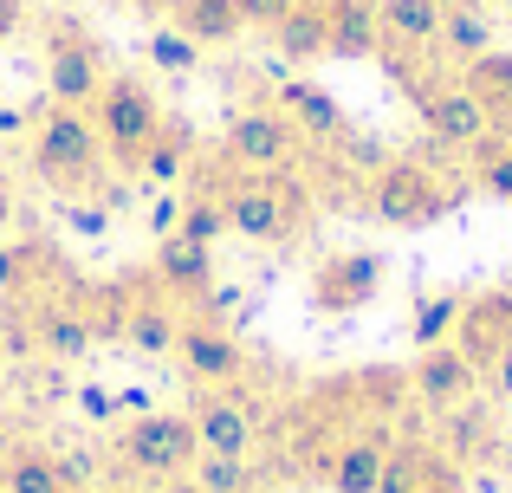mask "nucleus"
<instances>
[{
    "instance_id": "nucleus-1",
    "label": "nucleus",
    "mask_w": 512,
    "mask_h": 493,
    "mask_svg": "<svg viewBox=\"0 0 512 493\" xmlns=\"http://www.w3.org/2000/svg\"><path fill=\"white\" fill-rule=\"evenodd\" d=\"M461 195H467V182H454L448 169L428 163V156H383V163L370 169V182H363V208L396 234L448 221L454 208H461Z\"/></svg>"
},
{
    "instance_id": "nucleus-2",
    "label": "nucleus",
    "mask_w": 512,
    "mask_h": 493,
    "mask_svg": "<svg viewBox=\"0 0 512 493\" xmlns=\"http://www.w3.org/2000/svg\"><path fill=\"white\" fill-rule=\"evenodd\" d=\"M221 208H227V234H240L253 247H292L312 228V189L292 169L221 182Z\"/></svg>"
},
{
    "instance_id": "nucleus-3",
    "label": "nucleus",
    "mask_w": 512,
    "mask_h": 493,
    "mask_svg": "<svg viewBox=\"0 0 512 493\" xmlns=\"http://www.w3.org/2000/svg\"><path fill=\"white\" fill-rule=\"evenodd\" d=\"M26 156H33V176L46 182L52 195H91L98 176H104V143H98V130H91V117L65 111V104H52L33 124Z\"/></svg>"
},
{
    "instance_id": "nucleus-4",
    "label": "nucleus",
    "mask_w": 512,
    "mask_h": 493,
    "mask_svg": "<svg viewBox=\"0 0 512 493\" xmlns=\"http://www.w3.org/2000/svg\"><path fill=\"white\" fill-rule=\"evenodd\" d=\"M85 117H91V130H98L104 156H111L117 169H130V176H137L150 137L163 130V98H156L137 72H111V78H104V91L91 98Z\"/></svg>"
},
{
    "instance_id": "nucleus-5",
    "label": "nucleus",
    "mask_w": 512,
    "mask_h": 493,
    "mask_svg": "<svg viewBox=\"0 0 512 493\" xmlns=\"http://www.w3.org/2000/svg\"><path fill=\"white\" fill-rule=\"evenodd\" d=\"M111 448H117V461H124L137 481H188L195 461H201L195 422L175 416V409H150V416L124 422Z\"/></svg>"
},
{
    "instance_id": "nucleus-6",
    "label": "nucleus",
    "mask_w": 512,
    "mask_h": 493,
    "mask_svg": "<svg viewBox=\"0 0 512 493\" xmlns=\"http://www.w3.org/2000/svg\"><path fill=\"white\" fill-rule=\"evenodd\" d=\"M305 150V137L286 124L279 104H247V111L227 117V137H221V163L234 176H273V169H292Z\"/></svg>"
},
{
    "instance_id": "nucleus-7",
    "label": "nucleus",
    "mask_w": 512,
    "mask_h": 493,
    "mask_svg": "<svg viewBox=\"0 0 512 493\" xmlns=\"http://www.w3.org/2000/svg\"><path fill=\"white\" fill-rule=\"evenodd\" d=\"M175 364L195 390H234L253 370V351L240 344V331L214 312H182V338H175Z\"/></svg>"
},
{
    "instance_id": "nucleus-8",
    "label": "nucleus",
    "mask_w": 512,
    "mask_h": 493,
    "mask_svg": "<svg viewBox=\"0 0 512 493\" xmlns=\"http://www.w3.org/2000/svg\"><path fill=\"white\" fill-rule=\"evenodd\" d=\"M104 78H111L104 72V46L72 20V13H59V20L46 26V91H52V104L91 111V98L104 91Z\"/></svg>"
},
{
    "instance_id": "nucleus-9",
    "label": "nucleus",
    "mask_w": 512,
    "mask_h": 493,
    "mask_svg": "<svg viewBox=\"0 0 512 493\" xmlns=\"http://www.w3.org/2000/svg\"><path fill=\"white\" fill-rule=\"evenodd\" d=\"M383 273H389L383 253H370V247L325 253V260L312 266V279H305V299H312V312H325V318H350L383 292Z\"/></svg>"
},
{
    "instance_id": "nucleus-10",
    "label": "nucleus",
    "mask_w": 512,
    "mask_h": 493,
    "mask_svg": "<svg viewBox=\"0 0 512 493\" xmlns=\"http://www.w3.org/2000/svg\"><path fill=\"white\" fill-rule=\"evenodd\" d=\"M376 493H474V487H467V468L435 435H396Z\"/></svg>"
},
{
    "instance_id": "nucleus-11",
    "label": "nucleus",
    "mask_w": 512,
    "mask_h": 493,
    "mask_svg": "<svg viewBox=\"0 0 512 493\" xmlns=\"http://www.w3.org/2000/svg\"><path fill=\"white\" fill-rule=\"evenodd\" d=\"M182 416L195 422L201 455H240V461H253V448H260V416H253V403H240L234 390H195V403H188Z\"/></svg>"
},
{
    "instance_id": "nucleus-12",
    "label": "nucleus",
    "mask_w": 512,
    "mask_h": 493,
    "mask_svg": "<svg viewBox=\"0 0 512 493\" xmlns=\"http://www.w3.org/2000/svg\"><path fill=\"white\" fill-rule=\"evenodd\" d=\"M389 448H396V422H383V416L357 422V429L325 455L318 481L331 493H376V481H383V468H389Z\"/></svg>"
},
{
    "instance_id": "nucleus-13",
    "label": "nucleus",
    "mask_w": 512,
    "mask_h": 493,
    "mask_svg": "<svg viewBox=\"0 0 512 493\" xmlns=\"http://www.w3.org/2000/svg\"><path fill=\"white\" fill-rule=\"evenodd\" d=\"M409 396L422 409H435V416H448V409H461V403H474V396H480V370L467 364V351L448 338V344H435V351H415Z\"/></svg>"
},
{
    "instance_id": "nucleus-14",
    "label": "nucleus",
    "mask_w": 512,
    "mask_h": 493,
    "mask_svg": "<svg viewBox=\"0 0 512 493\" xmlns=\"http://www.w3.org/2000/svg\"><path fill=\"white\" fill-rule=\"evenodd\" d=\"M273 104L286 111V124L299 130L305 143H325V150H344L350 143V111L331 98L325 85H312V78H286Z\"/></svg>"
},
{
    "instance_id": "nucleus-15",
    "label": "nucleus",
    "mask_w": 512,
    "mask_h": 493,
    "mask_svg": "<svg viewBox=\"0 0 512 493\" xmlns=\"http://www.w3.org/2000/svg\"><path fill=\"white\" fill-rule=\"evenodd\" d=\"M454 344L467 351V364L487 370L493 357L512 344V286H493V292H467L461 305V325H454Z\"/></svg>"
},
{
    "instance_id": "nucleus-16",
    "label": "nucleus",
    "mask_w": 512,
    "mask_h": 493,
    "mask_svg": "<svg viewBox=\"0 0 512 493\" xmlns=\"http://www.w3.org/2000/svg\"><path fill=\"white\" fill-rule=\"evenodd\" d=\"M150 286L169 292L175 305L182 299H208L214 292V247L182 241V234H163V241H156V260H150Z\"/></svg>"
},
{
    "instance_id": "nucleus-17",
    "label": "nucleus",
    "mask_w": 512,
    "mask_h": 493,
    "mask_svg": "<svg viewBox=\"0 0 512 493\" xmlns=\"http://www.w3.org/2000/svg\"><path fill=\"white\" fill-rule=\"evenodd\" d=\"M0 493H85L72 481L59 448H39V442H7L0 448Z\"/></svg>"
},
{
    "instance_id": "nucleus-18",
    "label": "nucleus",
    "mask_w": 512,
    "mask_h": 493,
    "mask_svg": "<svg viewBox=\"0 0 512 493\" xmlns=\"http://www.w3.org/2000/svg\"><path fill=\"white\" fill-rule=\"evenodd\" d=\"M33 331H39V357H59V364H78V357L98 344L91 312L78 299H39L33 305Z\"/></svg>"
},
{
    "instance_id": "nucleus-19",
    "label": "nucleus",
    "mask_w": 512,
    "mask_h": 493,
    "mask_svg": "<svg viewBox=\"0 0 512 493\" xmlns=\"http://www.w3.org/2000/svg\"><path fill=\"white\" fill-rule=\"evenodd\" d=\"M175 338H182V312H175L169 292H130V312H124V344L143 357H175Z\"/></svg>"
},
{
    "instance_id": "nucleus-20",
    "label": "nucleus",
    "mask_w": 512,
    "mask_h": 493,
    "mask_svg": "<svg viewBox=\"0 0 512 493\" xmlns=\"http://www.w3.org/2000/svg\"><path fill=\"white\" fill-rule=\"evenodd\" d=\"M376 20H383V52H435L441 46V0H376Z\"/></svg>"
},
{
    "instance_id": "nucleus-21",
    "label": "nucleus",
    "mask_w": 512,
    "mask_h": 493,
    "mask_svg": "<svg viewBox=\"0 0 512 493\" xmlns=\"http://www.w3.org/2000/svg\"><path fill=\"white\" fill-rule=\"evenodd\" d=\"M325 33H331V59H376L383 52L376 0H325Z\"/></svg>"
},
{
    "instance_id": "nucleus-22",
    "label": "nucleus",
    "mask_w": 512,
    "mask_h": 493,
    "mask_svg": "<svg viewBox=\"0 0 512 493\" xmlns=\"http://www.w3.org/2000/svg\"><path fill=\"white\" fill-rule=\"evenodd\" d=\"M500 39H493V13L487 0H454V7H441V59L461 72L467 59H480V52H493Z\"/></svg>"
},
{
    "instance_id": "nucleus-23",
    "label": "nucleus",
    "mask_w": 512,
    "mask_h": 493,
    "mask_svg": "<svg viewBox=\"0 0 512 493\" xmlns=\"http://www.w3.org/2000/svg\"><path fill=\"white\" fill-rule=\"evenodd\" d=\"M461 85L474 91V104L487 111L493 130H512V52H506V46L467 59V65H461Z\"/></svg>"
},
{
    "instance_id": "nucleus-24",
    "label": "nucleus",
    "mask_w": 512,
    "mask_h": 493,
    "mask_svg": "<svg viewBox=\"0 0 512 493\" xmlns=\"http://www.w3.org/2000/svg\"><path fill=\"white\" fill-rule=\"evenodd\" d=\"M169 26H182L195 46H234L247 33L240 0H169Z\"/></svg>"
},
{
    "instance_id": "nucleus-25",
    "label": "nucleus",
    "mask_w": 512,
    "mask_h": 493,
    "mask_svg": "<svg viewBox=\"0 0 512 493\" xmlns=\"http://www.w3.org/2000/svg\"><path fill=\"white\" fill-rule=\"evenodd\" d=\"M273 46H279V59H292V65H318V59H331L325 0H299V7H292L286 20L273 26Z\"/></svg>"
},
{
    "instance_id": "nucleus-26",
    "label": "nucleus",
    "mask_w": 512,
    "mask_h": 493,
    "mask_svg": "<svg viewBox=\"0 0 512 493\" xmlns=\"http://www.w3.org/2000/svg\"><path fill=\"white\" fill-rule=\"evenodd\" d=\"M188 169H195V137H188L182 117H163V130L150 137V150H143V163H137V176L156 182V189H169V182L188 176Z\"/></svg>"
},
{
    "instance_id": "nucleus-27",
    "label": "nucleus",
    "mask_w": 512,
    "mask_h": 493,
    "mask_svg": "<svg viewBox=\"0 0 512 493\" xmlns=\"http://www.w3.org/2000/svg\"><path fill=\"white\" fill-rule=\"evenodd\" d=\"M467 189L487 202H512V130H493L467 150Z\"/></svg>"
},
{
    "instance_id": "nucleus-28",
    "label": "nucleus",
    "mask_w": 512,
    "mask_h": 493,
    "mask_svg": "<svg viewBox=\"0 0 512 493\" xmlns=\"http://www.w3.org/2000/svg\"><path fill=\"white\" fill-rule=\"evenodd\" d=\"M52 279V247L39 241H0V292L7 299H26L33 286Z\"/></svg>"
},
{
    "instance_id": "nucleus-29",
    "label": "nucleus",
    "mask_w": 512,
    "mask_h": 493,
    "mask_svg": "<svg viewBox=\"0 0 512 493\" xmlns=\"http://www.w3.org/2000/svg\"><path fill=\"white\" fill-rule=\"evenodd\" d=\"M461 305H467V292H422V299H415V318H409L415 351H435V344H448L454 325H461Z\"/></svg>"
},
{
    "instance_id": "nucleus-30",
    "label": "nucleus",
    "mask_w": 512,
    "mask_h": 493,
    "mask_svg": "<svg viewBox=\"0 0 512 493\" xmlns=\"http://www.w3.org/2000/svg\"><path fill=\"white\" fill-rule=\"evenodd\" d=\"M188 481H195V493H253V461H240V455H201Z\"/></svg>"
},
{
    "instance_id": "nucleus-31",
    "label": "nucleus",
    "mask_w": 512,
    "mask_h": 493,
    "mask_svg": "<svg viewBox=\"0 0 512 493\" xmlns=\"http://www.w3.org/2000/svg\"><path fill=\"white\" fill-rule=\"evenodd\" d=\"M143 52H150V65H156V72H175V78H182V72H195V65H201V46L182 33V26H156V33H150V46H143Z\"/></svg>"
},
{
    "instance_id": "nucleus-32",
    "label": "nucleus",
    "mask_w": 512,
    "mask_h": 493,
    "mask_svg": "<svg viewBox=\"0 0 512 493\" xmlns=\"http://www.w3.org/2000/svg\"><path fill=\"white\" fill-rule=\"evenodd\" d=\"M182 241H201V247H214L227 234V208H221V195H188L182 202Z\"/></svg>"
},
{
    "instance_id": "nucleus-33",
    "label": "nucleus",
    "mask_w": 512,
    "mask_h": 493,
    "mask_svg": "<svg viewBox=\"0 0 512 493\" xmlns=\"http://www.w3.org/2000/svg\"><path fill=\"white\" fill-rule=\"evenodd\" d=\"M480 390H487L493 403H506V409H512V344H506L500 357H493L487 370H480Z\"/></svg>"
},
{
    "instance_id": "nucleus-34",
    "label": "nucleus",
    "mask_w": 512,
    "mask_h": 493,
    "mask_svg": "<svg viewBox=\"0 0 512 493\" xmlns=\"http://www.w3.org/2000/svg\"><path fill=\"white\" fill-rule=\"evenodd\" d=\"M292 7H299V0H240V20H247V26H260V33H273V26L286 20Z\"/></svg>"
},
{
    "instance_id": "nucleus-35",
    "label": "nucleus",
    "mask_w": 512,
    "mask_h": 493,
    "mask_svg": "<svg viewBox=\"0 0 512 493\" xmlns=\"http://www.w3.org/2000/svg\"><path fill=\"white\" fill-rule=\"evenodd\" d=\"M150 228H156V241H163V234H175V228H182V202H175V195H163V202L150 208Z\"/></svg>"
},
{
    "instance_id": "nucleus-36",
    "label": "nucleus",
    "mask_w": 512,
    "mask_h": 493,
    "mask_svg": "<svg viewBox=\"0 0 512 493\" xmlns=\"http://www.w3.org/2000/svg\"><path fill=\"white\" fill-rule=\"evenodd\" d=\"M20 20H26V0H0V46L20 33Z\"/></svg>"
},
{
    "instance_id": "nucleus-37",
    "label": "nucleus",
    "mask_w": 512,
    "mask_h": 493,
    "mask_svg": "<svg viewBox=\"0 0 512 493\" xmlns=\"http://www.w3.org/2000/svg\"><path fill=\"white\" fill-rule=\"evenodd\" d=\"M13 228V182H7V169H0V234Z\"/></svg>"
},
{
    "instance_id": "nucleus-38",
    "label": "nucleus",
    "mask_w": 512,
    "mask_h": 493,
    "mask_svg": "<svg viewBox=\"0 0 512 493\" xmlns=\"http://www.w3.org/2000/svg\"><path fill=\"white\" fill-rule=\"evenodd\" d=\"M13 130H20V111L7 104V111H0V137H13Z\"/></svg>"
},
{
    "instance_id": "nucleus-39",
    "label": "nucleus",
    "mask_w": 512,
    "mask_h": 493,
    "mask_svg": "<svg viewBox=\"0 0 512 493\" xmlns=\"http://www.w3.org/2000/svg\"><path fill=\"white\" fill-rule=\"evenodd\" d=\"M163 493H195V481H163Z\"/></svg>"
},
{
    "instance_id": "nucleus-40",
    "label": "nucleus",
    "mask_w": 512,
    "mask_h": 493,
    "mask_svg": "<svg viewBox=\"0 0 512 493\" xmlns=\"http://www.w3.org/2000/svg\"><path fill=\"white\" fill-rule=\"evenodd\" d=\"M500 13H506V20H512V0H500Z\"/></svg>"
},
{
    "instance_id": "nucleus-41",
    "label": "nucleus",
    "mask_w": 512,
    "mask_h": 493,
    "mask_svg": "<svg viewBox=\"0 0 512 493\" xmlns=\"http://www.w3.org/2000/svg\"><path fill=\"white\" fill-rule=\"evenodd\" d=\"M0 370H7V351H0Z\"/></svg>"
},
{
    "instance_id": "nucleus-42",
    "label": "nucleus",
    "mask_w": 512,
    "mask_h": 493,
    "mask_svg": "<svg viewBox=\"0 0 512 493\" xmlns=\"http://www.w3.org/2000/svg\"><path fill=\"white\" fill-rule=\"evenodd\" d=\"M441 7H454V0H441Z\"/></svg>"
}]
</instances>
